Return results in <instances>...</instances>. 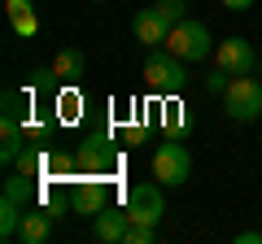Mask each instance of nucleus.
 Instances as JSON below:
<instances>
[{
	"mask_svg": "<svg viewBox=\"0 0 262 244\" xmlns=\"http://www.w3.org/2000/svg\"><path fill=\"white\" fill-rule=\"evenodd\" d=\"M144 83L158 96H179L188 87V61L175 57L170 48H149V57H144Z\"/></svg>",
	"mask_w": 262,
	"mask_h": 244,
	"instance_id": "obj_1",
	"label": "nucleus"
},
{
	"mask_svg": "<svg viewBox=\"0 0 262 244\" xmlns=\"http://www.w3.org/2000/svg\"><path fill=\"white\" fill-rule=\"evenodd\" d=\"M223 113L232 122H253L262 118V79L253 75H236L223 92Z\"/></svg>",
	"mask_w": 262,
	"mask_h": 244,
	"instance_id": "obj_2",
	"label": "nucleus"
},
{
	"mask_svg": "<svg viewBox=\"0 0 262 244\" xmlns=\"http://www.w3.org/2000/svg\"><path fill=\"white\" fill-rule=\"evenodd\" d=\"M188 175H192V153L166 135L153 149V179H158L162 188H179V183H188Z\"/></svg>",
	"mask_w": 262,
	"mask_h": 244,
	"instance_id": "obj_3",
	"label": "nucleus"
},
{
	"mask_svg": "<svg viewBox=\"0 0 262 244\" xmlns=\"http://www.w3.org/2000/svg\"><path fill=\"white\" fill-rule=\"evenodd\" d=\"M166 48H170L175 57H184V61H206V57L214 53V35H210V27H206V22L184 18L179 27H170Z\"/></svg>",
	"mask_w": 262,
	"mask_h": 244,
	"instance_id": "obj_4",
	"label": "nucleus"
},
{
	"mask_svg": "<svg viewBox=\"0 0 262 244\" xmlns=\"http://www.w3.org/2000/svg\"><path fill=\"white\" fill-rule=\"evenodd\" d=\"M127 214L131 223H162V214H166V201H162V183L153 179V183H136V188L127 192Z\"/></svg>",
	"mask_w": 262,
	"mask_h": 244,
	"instance_id": "obj_5",
	"label": "nucleus"
},
{
	"mask_svg": "<svg viewBox=\"0 0 262 244\" xmlns=\"http://www.w3.org/2000/svg\"><path fill=\"white\" fill-rule=\"evenodd\" d=\"M75 161H79V175H101L105 179L114 166H118V153H114L110 135H88V140L79 144Z\"/></svg>",
	"mask_w": 262,
	"mask_h": 244,
	"instance_id": "obj_6",
	"label": "nucleus"
},
{
	"mask_svg": "<svg viewBox=\"0 0 262 244\" xmlns=\"http://www.w3.org/2000/svg\"><path fill=\"white\" fill-rule=\"evenodd\" d=\"M214 61H219V70H227V75H253V61H258V53H253V44L249 39H241V35H227V39H219L214 44Z\"/></svg>",
	"mask_w": 262,
	"mask_h": 244,
	"instance_id": "obj_7",
	"label": "nucleus"
},
{
	"mask_svg": "<svg viewBox=\"0 0 262 244\" xmlns=\"http://www.w3.org/2000/svg\"><path fill=\"white\" fill-rule=\"evenodd\" d=\"M105 205H110V188L101 183V175H79V188H75V197H70V209H75L79 218H96Z\"/></svg>",
	"mask_w": 262,
	"mask_h": 244,
	"instance_id": "obj_8",
	"label": "nucleus"
},
{
	"mask_svg": "<svg viewBox=\"0 0 262 244\" xmlns=\"http://www.w3.org/2000/svg\"><path fill=\"white\" fill-rule=\"evenodd\" d=\"M61 218V209L53 205H31L27 214H22V227H18V240L22 244H48L53 240V223Z\"/></svg>",
	"mask_w": 262,
	"mask_h": 244,
	"instance_id": "obj_9",
	"label": "nucleus"
},
{
	"mask_svg": "<svg viewBox=\"0 0 262 244\" xmlns=\"http://www.w3.org/2000/svg\"><path fill=\"white\" fill-rule=\"evenodd\" d=\"M131 31H136V39H140L144 48H162L170 39V22L162 18L158 5H149V9H140L136 18H131Z\"/></svg>",
	"mask_w": 262,
	"mask_h": 244,
	"instance_id": "obj_10",
	"label": "nucleus"
},
{
	"mask_svg": "<svg viewBox=\"0 0 262 244\" xmlns=\"http://www.w3.org/2000/svg\"><path fill=\"white\" fill-rule=\"evenodd\" d=\"M127 231H131V214H127V205H122V209L105 205L101 214L92 218V235H96L101 244H127Z\"/></svg>",
	"mask_w": 262,
	"mask_h": 244,
	"instance_id": "obj_11",
	"label": "nucleus"
},
{
	"mask_svg": "<svg viewBox=\"0 0 262 244\" xmlns=\"http://www.w3.org/2000/svg\"><path fill=\"white\" fill-rule=\"evenodd\" d=\"M83 70H88L83 48H61V53L53 57V75H57V83H79V79H83Z\"/></svg>",
	"mask_w": 262,
	"mask_h": 244,
	"instance_id": "obj_12",
	"label": "nucleus"
},
{
	"mask_svg": "<svg viewBox=\"0 0 262 244\" xmlns=\"http://www.w3.org/2000/svg\"><path fill=\"white\" fill-rule=\"evenodd\" d=\"M5 13H9V27L18 31L22 39H31L39 31V18H35V0H5Z\"/></svg>",
	"mask_w": 262,
	"mask_h": 244,
	"instance_id": "obj_13",
	"label": "nucleus"
},
{
	"mask_svg": "<svg viewBox=\"0 0 262 244\" xmlns=\"http://www.w3.org/2000/svg\"><path fill=\"white\" fill-rule=\"evenodd\" d=\"M158 122H162V131H166L170 140H184V135H188V109L175 101V96H162V113H158Z\"/></svg>",
	"mask_w": 262,
	"mask_h": 244,
	"instance_id": "obj_14",
	"label": "nucleus"
},
{
	"mask_svg": "<svg viewBox=\"0 0 262 244\" xmlns=\"http://www.w3.org/2000/svg\"><path fill=\"white\" fill-rule=\"evenodd\" d=\"M5 197L18 201V205H35V175H22V170H13V175H5Z\"/></svg>",
	"mask_w": 262,
	"mask_h": 244,
	"instance_id": "obj_15",
	"label": "nucleus"
},
{
	"mask_svg": "<svg viewBox=\"0 0 262 244\" xmlns=\"http://www.w3.org/2000/svg\"><path fill=\"white\" fill-rule=\"evenodd\" d=\"M22 214H27V205H18V201H9V197H0V240H18Z\"/></svg>",
	"mask_w": 262,
	"mask_h": 244,
	"instance_id": "obj_16",
	"label": "nucleus"
},
{
	"mask_svg": "<svg viewBox=\"0 0 262 244\" xmlns=\"http://www.w3.org/2000/svg\"><path fill=\"white\" fill-rule=\"evenodd\" d=\"M13 166H18L22 175H35V179H39V175H44V166H48V157H44V153H35V149H22Z\"/></svg>",
	"mask_w": 262,
	"mask_h": 244,
	"instance_id": "obj_17",
	"label": "nucleus"
},
{
	"mask_svg": "<svg viewBox=\"0 0 262 244\" xmlns=\"http://www.w3.org/2000/svg\"><path fill=\"white\" fill-rule=\"evenodd\" d=\"M153 5L162 9V18H166L170 27H179V22L188 18V0H153Z\"/></svg>",
	"mask_w": 262,
	"mask_h": 244,
	"instance_id": "obj_18",
	"label": "nucleus"
},
{
	"mask_svg": "<svg viewBox=\"0 0 262 244\" xmlns=\"http://www.w3.org/2000/svg\"><path fill=\"white\" fill-rule=\"evenodd\" d=\"M127 244H158V227H153V223H131Z\"/></svg>",
	"mask_w": 262,
	"mask_h": 244,
	"instance_id": "obj_19",
	"label": "nucleus"
},
{
	"mask_svg": "<svg viewBox=\"0 0 262 244\" xmlns=\"http://www.w3.org/2000/svg\"><path fill=\"white\" fill-rule=\"evenodd\" d=\"M227 83H232V75H227V70H214V75L206 79V87H210V92H219V96L227 92Z\"/></svg>",
	"mask_w": 262,
	"mask_h": 244,
	"instance_id": "obj_20",
	"label": "nucleus"
},
{
	"mask_svg": "<svg viewBox=\"0 0 262 244\" xmlns=\"http://www.w3.org/2000/svg\"><path fill=\"white\" fill-rule=\"evenodd\" d=\"M236 244H262V231H241V235H236Z\"/></svg>",
	"mask_w": 262,
	"mask_h": 244,
	"instance_id": "obj_21",
	"label": "nucleus"
},
{
	"mask_svg": "<svg viewBox=\"0 0 262 244\" xmlns=\"http://www.w3.org/2000/svg\"><path fill=\"white\" fill-rule=\"evenodd\" d=\"M249 5H253V0H223V9H232V13H245Z\"/></svg>",
	"mask_w": 262,
	"mask_h": 244,
	"instance_id": "obj_22",
	"label": "nucleus"
},
{
	"mask_svg": "<svg viewBox=\"0 0 262 244\" xmlns=\"http://www.w3.org/2000/svg\"><path fill=\"white\" fill-rule=\"evenodd\" d=\"M92 5H101V0H92Z\"/></svg>",
	"mask_w": 262,
	"mask_h": 244,
	"instance_id": "obj_23",
	"label": "nucleus"
}]
</instances>
